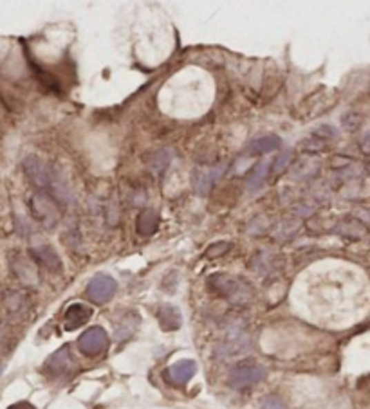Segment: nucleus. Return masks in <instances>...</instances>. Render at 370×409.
Masks as SVG:
<instances>
[{"label":"nucleus","instance_id":"c85d7f7f","mask_svg":"<svg viewBox=\"0 0 370 409\" xmlns=\"http://www.w3.org/2000/svg\"><path fill=\"white\" fill-rule=\"evenodd\" d=\"M8 409H35V408L31 404H29V402H17V404L10 406V408H8Z\"/></svg>","mask_w":370,"mask_h":409},{"label":"nucleus","instance_id":"2eb2a0df","mask_svg":"<svg viewBox=\"0 0 370 409\" xmlns=\"http://www.w3.org/2000/svg\"><path fill=\"white\" fill-rule=\"evenodd\" d=\"M13 270L14 275L19 276L20 281H23L26 285H35L38 283V270L37 267L31 263L29 260L19 256V258H14L13 261Z\"/></svg>","mask_w":370,"mask_h":409},{"label":"nucleus","instance_id":"6ab92c4d","mask_svg":"<svg viewBox=\"0 0 370 409\" xmlns=\"http://www.w3.org/2000/svg\"><path fill=\"white\" fill-rule=\"evenodd\" d=\"M172 152L170 150H159V152H155L154 155L150 157V161H148V168L152 170V173H155V175H161V173L168 168V164L172 163Z\"/></svg>","mask_w":370,"mask_h":409},{"label":"nucleus","instance_id":"5701e85b","mask_svg":"<svg viewBox=\"0 0 370 409\" xmlns=\"http://www.w3.org/2000/svg\"><path fill=\"white\" fill-rule=\"evenodd\" d=\"M361 121H363V117L358 112H347L345 116H342V125L343 128L347 132H356L358 128L361 126Z\"/></svg>","mask_w":370,"mask_h":409},{"label":"nucleus","instance_id":"39448f33","mask_svg":"<svg viewBox=\"0 0 370 409\" xmlns=\"http://www.w3.org/2000/svg\"><path fill=\"white\" fill-rule=\"evenodd\" d=\"M78 348L87 357H98L108 348V335L101 326H90L78 339Z\"/></svg>","mask_w":370,"mask_h":409},{"label":"nucleus","instance_id":"0eeeda50","mask_svg":"<svg viewBox=\"0 0 370 409\" xmlns=\"http://www.w3.org/2000/svg\"><path fill=\"white\" fill-rule=\"evenodd\" d=\"M23 172L28 175V179L33 182L35 186L38 188H47L52 184V173L49 170L42 159L37 157V155H29L26 161H23Z\"/></svg>","mask_w":370,"mask_h":409},{"label":"nucleus","instance_id":"a878e982","mask_svg":"<svg viewBox=\"0 0 370 409\" xmlns=\"http://www.w3.org/2000/svg\"><path fill=\"white\" fill-rule=\"evenodd\" d=\"M230 243L228 242H219L215 243V246H211L210 249H208V256H222L226 255V252L230 251Z\"/></svg>","mask_w":370,"mask_h":409},{"label":"nucleus","instance_id":"f03ea898","mask_svg":"<svg viewBox=\"0 0 370 409\" xmlns=\"http://www.w3.org/2000/svg\"><path fill=\"white\" fill-rule=\"evenodd\" d=\"M266 375V366L255 363V361H244V363L235 364L231 368L230 375H228V384L233 390H246V388H251L258 382H262Z\"/></svg>","mask_w":370,"mask_h":409},{"label":"nucleus","instance_id":"4468645a","mask_svg":"<svg viewBox=\"0 0 370 409\" xmlns=\"http://www.w3.org/2000/svg\"><path fill=\"white\" fill-rule=\"evenodd\" d=\"M280 146H282L280 137L275 134H269V135H262V137H257V139L251 141V143L248 144V152L249 154L264 155V154H271V152H277Z\"/></svg>","mask_w":370,"mask_h":409},{"label":"nucleus","instance_id":"9b49d317","mask_svg":"<svg viewBox=\"0 0 370 409\" xmlns=\"http://www.w3.org/2000/svg\"><path fill=\"white\" fill-rule=\"evenodd\" d=\"M31 255L35 256V260L40 263L42 267H46V269L49 270H57V272H60L61 270V260L60 256H58V252L55 251V247L49 246V243H40V246H35L33 249H31Z\"/></svg>","mask_w":370,"mask_h":409},{"label":"nucleus","instance_id":"cd10ccee","mask_svg":"<svg viewBox=\"0 0 370 409\" xmlns=\"http://www.w3.org/2000/svg\"><path fill=\"white\" fill-rule=\"evenodd\" d=\"M354 219L363 223V226H367V223H370V210H356Z\"/></svg>","mask_w":370,"mask_h":409},{"label":"nucleus","instance_id":"dca6fc26","mask_svg":"<svg viewBox=\"0 0 370 409\" xmlns=\"http://www.w3.org/2000/svg\"><path fill=\"white\" fill-rule=\"evenodd\" d=\"M336 232H340L343 238H349V240H361L367 235V228L361 222H358L356 219H349L345 222L338 223Z\"/></svg>","mask_w":370,"mask_h":409},{"label":"nucleus","instance_id":"aec40b11","mask_svg":"<svg viewBox=\"0 0 370 409\" xmlns=\"http://www.w3.org/2000/svg\"><path fill=\"white\" fill-rule=\"evenodd\" d=\"M269 166H271L269 161H262V163H258L257 166L253 168V172H251V175L248 177L249 190H255V188L262 186V182L266 181V177L269 175Z\"/></svg>","mask_w":370,"mask_h":409},{"label":"nucleus","instance_id":"f8f14e48","mask_svg":"<svg viewBox=\"0 0 370 409\" xmlns=\"http://www.w3.org/2000/svg\"><path fill=\"white\" fill-rule=\"evenodd\" d=\"M90 317H92V308L84 305V303H72L66 310V317H64V321H66V330L72 332L76 328H80Z\"/></svg>","mask_w":370,"mask_h":409},{"label":"nucleus","instance_id":"a211bd4d","mask_svg":"<svg viewBox=\"0 0 370 409\" xmlns=\"http://www.w3.org/2000/svg\"><path fill=\"white\" fill-rule=\"evenodd\" d=\"M155 229H157V215H155V211H141V215L137 217V232L141 237H150L155 232Z\"/></svg>","mask_w":370,"mask_h":409},{"label":"nucleus","instance_id":"f3484780","mask_svg":"<svg viewBox=\"0 0 370 409\" xmlns=\"http://www.w3.org/2000/svg\"><path fill=\"white\" fill-rule=\"evenodd\" d=\"M320 173V163L313 157H305L302 159L298 166L293 170V177L300 179V181H307V179L316 177Z\"/></svg>","mask_w":370,"mask_h":409},{"label":"nucleus","instance_id":"9d476101","mask_svg":"<svg viewBox=\"0 0 370 409\" xmlns=\"http://www.w3.org/2000/svg\"><path fill=\"white\" fill-rule=\"evenodd\" d=\"M197 373V364L193 363L192 359H181L177 363H174L172 366L168 368V372H166V377H168V381L175 386H183L186 382H190L193 375Z\"/></svg>","mask_w":370,"mask_h":409},{"label":"nucleus","instance_id":"393cba45","mask_svg":"<svg viewBox=\"0 0 370 409\" xmlns=\"http://www.w3.org/2000/svg\"><path fill=\"white\" fill-rule=\"evenodd\" d=\"M262 409H287V406L286 402L282 399H278V397H267V399L264 400Z\"/></svg>","mask_w":370,"mask_h":409},{"label":"nucleus","instance_id":"6e6552de","mask_svg":"<svg viewBox=\"0 0 370 409\" xmlns=\"http://www.w3.org/2000/svg\"><path fill=\"white\" fill-rule=\"evenodd\" d=\"M226 172V164H215V166H201L195 168L193 172V184L195 190L202 195H208L210 188L219 181Z\"/></svg>","mask_w":370,"mask_h":409},{"label":"nucleus","instance_id":"c756f323","mask_svg":"<svg viewBox=\"0 0 370 409\" xmlns=\"http://www.w3.org/2000/svg\"><path fill=\"white\" fill-rule=\"evenodd\" d=\"M2 370H4V368H2V366H0V375H2Z\"/></svg>","mask_w":370,"mask_h":409},{"label":"nucleus","instance_id":"412c9836","mask_svg":"<svg viewBox=\"0 0 370 409\" xmlns=\"http://www.w3.org/2000/svg\"><path fill=\"white\" fill-rule=\"evenodd\" d=\"M298 231V222L296 220H286V222L282 223V226H277V229H275V238H278V240H287V238H291L295 232Z\"/></svg>","mask_w":370,"mask_h":409},{"label":"nucleus","instance_id":"7ed1b4c3","mask_svg":"<svg viewBox=\"0 0 370 409\" xmlns=\"http://www.w3.org/2000/svg\"><path fill=\"white\" fill-rule=\"evenodd\" d=\"M29 208H31V213H33L35 219L42 223L46 229H55L58 226L61 219L60 208L55 202L51 195H47L46 191H38L31 197V202H29Z\"/></svg>","mask_w":370,"mask_h":409},{"label":"nucleus","instance_id":"20e7f679","mask_svg":"<svg viewBox=\"0 0 370 409\" xmlns=\"http://www.w3.org/2000/svg\"><path fill=\"white\" fill-rule=\"evenodd\" d=\"M249 335L248 332L244 330L240 325H233L226 334L224 341L217 346V354L220 357H237V355L244 354V352H248L249 350Z\"/></svg>","mask_w":370,"mask_h":409},{"label":"nucleus","instance_id":"bb28decb","mask_svg":"<svg viewBox=\"0 0 370 409\" xmlns=\"http://www.w3.org/2000/svg\"><path fill=\"white\" fill-rule=\"evenodd\" d=\"M360 150H361V154H365V155H369V157H370V130L361 135Z\"/></svg>","mask_w":370,"mask_h":409},{"label":"nucleus","instance_id":"f257e3e1","mask_svg":"<svg viewBox=\"0 0 370 409\" xmlns=\"http://www.w3.org/2000/svg\"><path fill=\"white\" fill-rule=\"evenodd\" d=\"M208 285L215 294H219L220 298L226 299L231 305L237 307H244L255 299L253 287L244 281V279L237 278L231 275H213L208 279Z\"/></svg>","mask_w":370,"mask_h":409},{"label":"nucleus","instance_id":"ddd939ff","mask_svg":"<svg viewBox=\"0 0 370 409\" xmlns=\"http://www.w3.org/2000/svg\"><path fill=\"white\" fill-rule=\"evenodd\" d=\"M155 317L159 321L161 328L166 332L179 330V328H181V323H183V317H181L179 308L174 307V305H168V303H163V305L157 307Z\"/></svg>","mask_w":370,"mask_h":409},{"label":"nucleus","instance_id":"7c9ffc66","mask_svg":"<svg viewBox=\"0 0 370 409\" xmlns=\"http://www.w3.org/2000/svg\"><path fill=\"white\" fill-rule=\"evenodd\" d=\"M367 168H369V172H370V161H369V164H367Z\"/></svg>","mask_w":370,"mask_h":409},{"label":"nucleus","instance_id":"4be33fe9","mask_svg":"<svg viewBox=\"0 0 370 409\" xmlns=\"http://www.w3.org/2000/svg\"><path fill=\"white\" fill-rule=\"evenodd\" d=\"M314 139L322 141V143H327V141H334L338 137V130L331 125H320L313 130Z\"/></svg>","mask_w":370,"mask_h":409},{"label":"nucleus","instance_id":"1a4fd4ad","mask_svg":"<svg viewBox=\"0 0 370 409\" xmlns=\"http://www.w3.org/2000/svg\"><path fill=\"white\" fill-rule=\"evenodd\" d=\"M72 368H75V361L70 357V352L67 346H64V348H60L58 352H55L51 357L47 359L46 363V372L51 377L67 375Z\"/></svg>","mask_w":370,"mask_h":409},{"label":"nucleus","instance_id":"b1692460","mask_svg":"<svg viewBox=\"0 0 370 409\" xmlns=\"http://www.w3.org/2000/svg\"><path fill=\"white\" fill-rule=\"evenodd\" d=\"M291 161H293V150H286L284 154L278 155V159L273 164V175H280L282 172H286V168H289Z\"/></svg>","mask_w":370,"mask_h":409},{"label":"nucleus","instance_id":"423d86ee","mask_svg":"<svg viewBox=\"0 0 370 409\" xmlns=\"http://www.w3.org/2000/svg\"><path fill=\"white\" fill-rule=\"evenodd\" d=\"M117 283L113 276L96 275L87 285V296L94 303H107L116 294Z\"/></svg>","mask_w":370,"mask_h":409}]
</instances>
